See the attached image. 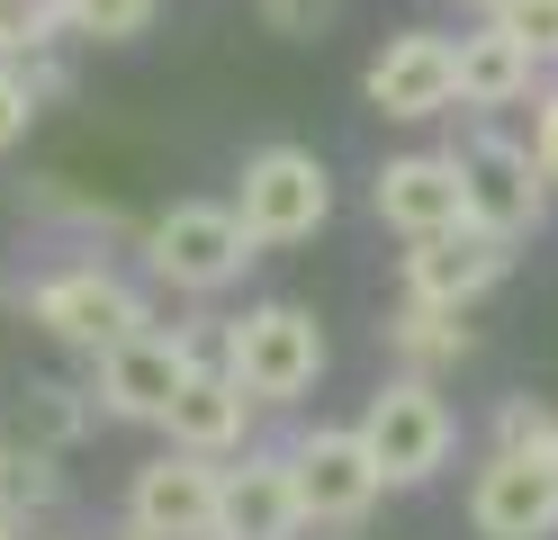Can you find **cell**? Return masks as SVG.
Masks as SVG:
<instances>
[{
	"instance_id": "obj_1",
	"label": "cell",
	"mask_w": 558,
	"mask_h": 540,
	"mask_svg": "<svg viewBox=\"0 0 558 540\" xmlns=\"http://www.w3.org/2000/svg\"><path fill=\"white\" fill-rule=\"evenodd\" d=\"M234 226L253 235V252H289L306 235H325L333 216V171L316 144H262V154H243L234 171Z\"/></svg>"
},
{
	"instance_id": "obj_2",
	"label": "cell",
	"mask_w": 558,
	"mask_h": 540,
	"mask_svg": "<svg viewBox=\"0 0 558 540\" xmlns=\"http://www.w3.org/2000/svg\"><path fill=\"white\" fill-rule=\"evenodd\" d=\"M352 442L369 451L378 487H433L450 468V451H460V415H450V396L433 379H378Z\"/></svg>"
},
{
	"instance_id": "obj_3",
	"label": "cell",
	"mask_w": 558,
	"mask_h": 540,
	"mask_svg": "<svg viewBox=\"0 0 558 540\" xmlns=\"http://www.w3.org/2000/svg\"><path fill=\"white\" fill-rule=\"evenodd\" d=\"M226 379L262 406H298V396H316L325 379V324L306 315L298 298H270V307H243L226 324Z\"/></svg>"
},
{
	"instance_id": "obj_4",
	"label": "cell",
	"mask_w": 558,
	"mask_h": 540,
	"mask_svg": "<svg viewBox=\"0 0 558 540\" xmlns=\"http://www.w3.org/2000/svg\"><path fill=\"white\" fill-rule=\"evenodd\" d=\"M27 324H37L46 343L99 360V351H118L126 334H145L154 315H145V288H135L126 271H109V262H63V271H46L37 288H27Z\"/></svg>"
},
{
	"instance_id": "obj_5",
	"label": "cell",
	"mask_w": 558,
	"mask_h": 540,
	"mask_svg": "<svg viewBox=\"0 0 558 540\" xmlns=\"http://www.w3.org/2000/svg\"><path fill=\"white\" fill-rule=\"evenodd\" d=\"M450 171H460V207H469L477 235H496V243L541 235L549 180H541V163H532V144H522V135H505V127H469L460 144H450Z\"/></svg>"
},
{
	"instance_id": "obj_6",
	"label": "cell",
	"mask_w": 558,
	"mask_h": 540,
	"mask_svg": "<svg viewBox=\"0 0 558 540\" xmlns=\"http://www.w3.org/2000/svg\"><path fill=\"white\" fill-rule=\"evenodd\" d=\"M253 262L262 252H253V235L234 226L226 199H181V207H162L145 226V271L162 288H181V298H226Z\"/></svg>"
},
{
	"instance_id": "obj_7",
	"label": "cell",
	"mask_w": 558,
	"mask_h": 540,
	"mask_svg": "<svg viewBox=\"0 0 558 540\" xmlns=\"http://www.w3.org/2000/svg\"><path fill=\"white\" fill-rule=\"evenodd\" d=\"M279 459H289V495H298L306 531H352V523H369V504L388 495V487H378V468H369V451L352 442V423L298 432Z\"/></svg>"
},
{
	"instance_id": "obj_8",
	"label": "cell",
	"mask_w": 558,
	"mask_h": 540,
	"mask_svg": "<svg viewBox=\"0 0 558 540\" xmlns=\"http://www.w3.org/2000/svg\"><path fill=\"white\" fill-rule=\"evenodd\" d=\"M361 99L378 118H397V127H424L441 108H460V46H450L441 27H397L388 46L369 55Z\"/></svg>"
},
{
	"instance_id": "obj_9",
	"label": "cell",
	"mask_w": 558,
	"mask_h": 540,
	"mask_svg": "<svg viewBox=\"0 0 558 540\" xmlns=\"http://www.w3.org/2000/svg\"><path fill=\"white\" fill-rule=\"evenodd\" d=\"M190 370H198L190 334H162V324H145V334H126L118 351L90 360V406L118 415V423H162Z\"/></svg>"
},
{
	"instance_id": "obj_10",
	"label": "cell",
	"mask_w": 558,
	"mask_h": 540,
	"mask_svg": "<svg viewBox=\"0 0 558 540\" xmlns=\"http://www.w3.org/2000/svg\"><path fill=\"white\" fill-rule=\"evenodd\" d=\"M126 531L135 540H217V459L162 451L126 478Z\"/></svg>"
},
{
	"instance_id": "obj_11",
	"label": "cell",
	"mask_w": 558,
	"mask_h": 540,
	"mask_svg": "<svg viewBox=\"0 0 558 540\" xmlns=\"http://www.w3.org/2000/svg\"><path fill=\"white\" fill-rule=\"evenodd\" d=\"M505 271H513V243L477 235V226L433 235V243H405V262H397L405 298H414V307H441V315H469V307H477Z\"/></svg>"
},
{
	"instance_id": "obj_12",
	"label": "cell",
	"mask_w": 558,
	"mask_h": 540,
	"mask_svg": "<svg viewBox=\"0 0 558 540\" xmlns=\"http://www.w3.org/2000/svg\"><path fill=\"white\" fill-rule=\"evenodd\" d=\"M369 207H378V226L405 235V243H433V235H460L469 226L450 154H388L378 180H369Z\"/></svg>"
},
{
	"instance_id": "obj_13",
	"label": "cell",
	"mask_w": 558,
	"mask_h": 540,
	"mask_svg": "<svg viewBox=\"0 0 558 540\" xmlns=\"http://www.w3.org/2000/svg\"><path fill=\"white\" fill-rule=\"evenodd\" d=\"M217 540H306V514L289 495V459L279 451L217 459Z\"/></svg>"
},
{
	"instance_id": "obj_14",
	"label": "cell",
	"mask_w": 558,
	"mask_h": 540,
	"mask_svg": "<svg viewBox=\"0 0 558 540\" xmlns=\"http://www.w3.org/2000/svg\"><path fill=\"white\" fill-rule=\"evenodd\" d=\"M469 531L477 540H558V478L486 451V468L469 478Z\"/></svg>"
},
{
	"instance_id": "obj_15",
	"label": "cell",
	"mask_w": 558,
	"mask_h": 540,
	"mask_svg": "<svg viewBox=\"0 0 558 540\" xmlns=\"http://www.w3.org/2000/svg\"><path fill=\"white\" fill-rule=\"evenodd\" d=\"M162 432H171V451H190V459H234V451H253V396H243L217 360H207V370L181 379Z\"/></svg>"
},
{
	"instance_id": "obj_16",
	"label": "cell",
	"mask_w": 558,
	"mask_h": 540,
	"mask_svg": "<svg viewBox=\"0 0 558 540\" xmlns=\"http://www.w3.org/2000/svg\"><path fill=\"white\" fill-rule=\"evenodd\" d=\"M460 46V108L469 118H496V108H522V99H541L549 72L532 63V46L505 27V19H477L469 36H450Z\"/></svg>"
},
{
	"instance_id": "obj_17",
	"label": "cell",
	"mask_w": 558,
	"mask_h": 540,
	"mask_svg": "<svg viewBox=\"0 0 558 540\" xmlns=\"http://www.w3.org/2000/svg\"><path fill=\"white\" fill-rule=\"evenodd\" d=\"M378 343H388L397 379H433V387H441V370H460V360L477 351L469 315H441V307H414V298H397V315L378 324Z\"/></svg>"
},
{
	"instance_id": "obj_18",
	"label": "cell",
	"mask_w": 558,
	"mask_h": 540,
	"mask_svg": "<svg viewBox=\"0 0 558 540\" xmlns=\"http://www.w3.org/2000/svg\"><path fill=\"white\" fill-rule=\"evenodd\" d=\"M496 459H522V468H549L558 478V406L549 396H532V387H513V396H496Z\"/></svg>"
},
{
	"instance_id": "obj_19",
	"label": "cell",
	"mask_w": 558,
	"mask_h": 540,
	"mask_svg": "<svg viewBox=\"0 0 558 540\" xmlns=\"http://www.w3.org/2000/svg\"><path fill=\"white\" fill-rule=\"evenodd\" d=\"M162 0H63V36H82V46H135V36L154 27Z\"/></svg>"
},
{
	"instance_id": "obj_20",
	"label": "cell",
	"mask_w": 558,
	"mask_h": 540,
	"mask_svg": "<svg viewBox=\"0 0 558 540\" xmlns=\"http://www.w3.org/2000/svg\"><path fill=\"white\" fill-rule=\"evenodd\" d=\"M63 46V0H0V63H37Z\"/></svg>"
},
{
	"instance_id": "obj_21",
	"label": "cell",
	"mask_w": 558,
	"mask_h": 540,
	"mask_svg": "<svg viewBox=\"0 0 558 540\" xmlns=\"http://www.w3.org/2000/svg\"><path fill=\"white\" fill-rule=\"evenodd\" d=\"M63 495V478H54V451H27V442H10V478H0V514H46V504Z\"/></svg>"
},
{
	"instance_id": "obj_22",
	"label": "cell",
	"mask_w": 558,
	"mask_h": 540,
	"mask_svg": "<svg viewBox=\"0 0 558 540\" xmlns=\"http://www.w3.org/2000/svg\"><path fill=\"white\" fill-rule=\"evenodd\" d=\"M73 432H82V396L63 379H37L27 387V451H54V442H73Z\"/></svg>"
},
{
	"instance_id": "obj_23",
	"label": "cell",
	"mask_w": 558,
	"mask_h": 540,
	"mask_svg": "<svg viewBox=\"0 0 558 540\" xmlns=\"http://www.w3.org/2000/svg\"><path fill=\"white\" fill-rule=\"evenodd\" d=\"M253 10H262L270 36H289V46H316V36H333L342 0H253Z\"/></svg>"
},
{
	"instance_id": "obj_24",
	"label": "cell",
	"mask_w": 558,
	"mask_h": 540,
	"mask_svg": "<svg viewBox=\"0 0 558 540\" xmlns=\"http://www.w3.org/2000/svg\"><path fill=\"white\" fill-rule=\"evenodd\" d=\"M46 118V99H37V82H27L19 63H0V154H19L27 144V127Z\"/></svg>"
},
{
	"instance_id": "obj_25",
	"label": "cell",
	"mask_w": 558,
	"mask_h": 540,
	"mask_svg": "<svg viewBox=\"0 0 558 540\" xmlns=\"http://www.w3.org/2000/svg\"><path fill=\"white\" fill-rule=\"evenodd\" d=\"M505 27L522 36V46H532V63L558 82V0H513V10H505Z\"/></svg>"
},
{
	"instance_id": "obj_26",
	"label": "cell",
	"mask_w": 558,
	"mask_h": 540,
	"mask_svg": "<svg viewBox=\"0 0 558 540\" xmlns=\"http://www.w3.org/2000/svg\"><path fill=\"white\" fill-rule=\"evenodd\" d=\"M532 163H541V180H549V199H558V82H541V99H532Z\"/></svg>"
},
{
	"instance_id": "obj_27",
	"label": "cell",
	"mask_w": 558,
	"mask_h": 540,
	"mask_svg": "<svg viewBox=\"0 0 558 540\" xmlns=\"http://www.w3.org/2000/svg\"><path fill=\"white\" fill-rule=\"evenodd\" d=\"M460 10H469V19H505L513 0H460Z\"/></svg>"
},
{
	"instance_id": "obj_28",
	"label": "cell",
	"mask_w": 558,
	"mask_h": 540,
	"mask_svg": "<svg viewBox=\"0 0 558 540\" xmlns=\"http://www.w3.org/2000/svg\"><path fill=\"white\" fill-rule=\"evenodd\" d=\"M0 540H27V523H19V514H0Z\"/></svg>"
},
{
	"instance_id": "obj_29",
	"label": "cell",
	"mask_w": 558,
	"mask_h": 540,
	"mask_svg": "<svg viewBox=\"0 0 558 540\" xmlns=\"http://www.w3.org/2000/svg\"><path fill=\"white\" fill-rule=\"evenodd\" d=\"M0 478H10V442H0Z\"/></svg>"
},
{
	"instance_id": "obj_30",
	"label": "cell",
	"mask_w": 558,
	"mask_h": 540,
	"mask_svg": "<svg viewBox=\"0 0 558 540\" xmlns=\"http://www.w3.org/2000/svg\"><path fill=\"white\" fill-rule=\"evenodd\" d=\"M118 540H135V531H118Z\"/></svg>"
}]
</instances>
